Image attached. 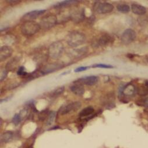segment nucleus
Masks as SVG:
<instances>
[{
  "mask_svg": "<svg viewBox=\"0 0 148 148\" xmlns=\"http://www.w3.org/2000/svg\"><path fill=\"white\" fill-rule=\"evenodd\" d=\"M114 42L113 37L108 34H103L97 41V45L100 46H106L112 44Z\"/></svg>",
  "mask_w": 148,
  "mask_h": 148,
  "instance_id": "nucleus-13",
  "label": "nucleus"
},
{
  "mask_svg": "<svg viewBox=\"0 0 148 148\" xmlns=\"http://www.w3.org/2000/svg\"><path fill=\"white\" fill-rule=\"evenodd\" d=\"M147 62H148V57L147 58Z\"/></svg>",
  "mask_w": 148,
  "mask_h": 148,
  "instance_id": "nucleus-35",
  "label": "nucleus"
},
{
  "mask_svg": "<svg viewBox=\"0 0 148 148\" xmlns=\"http://www.w3.org/2000/svg\"><path fill=\"white\" fill-rule=\"evenodd\" d=\"M57 22V16L55 15H49L43 17L40 21L41 28L49 29L56 25Z\"/></svg>",
  "mask_w": 148,
  "mask_h": 148,
  "instance_id": "nucleus-5",
  "label": "nucleus"
},
{
  "mask_svg": "<svg viewBox=\"0 0 148 148\" xmlns=\"http://www.w3.org/2000/svg\"><path fill=\"white\" fill-rule=\"evenodd\" d=\"M85 17V14L84 8L75 10L71 15V19L72 20V21L76 23H79L83 21Z\"/></svg>",
  "mask_w": 148,
  "mask_h": 148,
  "instance_id": "nucleus-11",
  "label": "nucleus"
},
{
  "mask_svg": "<svg viewBox=\"0 0 148 148\" xmlns=\"http://www.w3.org/2000/svg\"><path fill=\"white\" fill-rule=\"evenodd\" d=\"M86 40L85 35L80 32L73 31L71 32L68 37L66 42L72 47H76L83 45Z\"/></svg>",
  "mask_w": 148,
  "mask_h": 148,
  "instance_id": "nucleus-1",
  "label": "nucleus"
},
{
  "mask_svg": "<svg viewBox=\"0 0 148 148\" xmlns=\"http://www.w3.org/2000/svg\"><path fill=\"white\" fill-rule=\"evenodd\" d=\"M12 132H6L3 134L1 136V140L4 142H8L10 140V139L12 137Z\"/></svg>",
  "mask_w": 148,
  "mask_h": 148,
  "instance_id": "nucleus-22",
  "label": "nucleus"
},
{
  "mask_svg": "<svg viewBox=\"0 0 148 148\" xmlns=\"http://www.w3.org/2000/svg\"><path fill=\"white\" fill-rule=\"evenodd\" d=\"M81 107V103L80 101L72 102L61 108L60 110L61 114L64 115L71 112H75L78 110H79Z\"/></svg>",
  "mask_w": 148,
  "mask_h": 148,
  "instance_id": "nucleus-7",
  "label": "nucleus"
},
{
  "mask_svg": "<svg viewBox=\"0 0 148 148\" xmlns=\"http://www.w3.org/2000/svg\"><path fill=\"white\" fill-rule=\"evenodd\" d=\"M138 95L142 96H145L148 95V88L146 86H141L138 91Z\"/></svg>",
  "mask_w": 148,
  "mask_h": 148,
  "instance_id": "nucleus-24",
  "label": "nucleus"
},
{
  "mask_svg": "<svg viewBox=\"0 0 148 148\" xmlns=\"http://www.w3.org/2000/svg\"><path fill=\"white\" fill-rule=\"evenodd\" d=\"M92 68H106V69H110L113 68L114 66L112 65L109 64H94L92 66Z\"/></svg>",
  "mask_w": 148,
  "mask_h": 148,
  "instance_id": "nucleus-25",
  "label": "nucleus"
},
{
  "mask_svg": "<svg viewBox=\"0 0 148 148\" xmlns=\"http://www.w3.org/2000/svg\"><path fill=\"white\" fill-rule=\"evenodd\" d=\"M123 92L126 96H131L135 92V87L132 84H128L124 88Z\"/></svg>",
  "mask_w": 148,
  "mask_h": 148,
  "instance_id": "nucleus-20",
  "label": "nucleus"
},
{
  "mask_svg": "<svg viewBox=\"0 0 148 148\" xmlns=\"http://www.w3.org/2000/svg\"><path fill=\"white\" fill-rule=\"evenodd\" d=\"M41 29L40 24L34 21L25 22L21 26L22 33L26 36H31L38 32Z\"/></svg>",
  "mask_w": 148,
  "mask_h": 148,
  "instance_id": "nucleus-2",
  "label": "nucleus"
},
{
  "mask_svg": "<svg viewBox=\"0 0 148 148\" xmlns=\"http://www.w3.org/2000/svg\"><path fill=\"white\" fill-rule=\"evenodd\" d=\"M13 53L12 49L8 46H4L0 49V60L4 61L11 56Z\"/></svg>",
  "mask_w": 148,
  "mask_h": 148,
  "instance_id": "nucleus-12",
  "label": "nucleus"
},
{
  "mask_svg": "<svg viewBox=\"0 0 148 148\" xmlns=\"http://www.w3.org/2000/svg\"><path fill=\"white\" fill-rule=\"evenodd\" d=\"M45 111H43V112H42L39 115V119L40 120L42 121V120H45L46 116H48L49 114H47V112H46Z\"/></svg>",
  "mask_w": 148,
  "mask_h": 148,
  "instance_id": "nucleus-30",
  "label": "nucleus"
},
{
  "mask_svg": "<svg viewBox=\"0 0 148 148\" xmlns=\"http://www.w3.org/2000/svg\"><path fill=\"white\" fill-rule=\"evenodd\" d=\"M46 12V10H34V11L29 12L25 14L23 16V17L22 18V20L25 22H28V21H33V20L37 19L39 16L45 14Z\"/></svg>",
  "mask_w": 148,
  "mask_h": 148,
  "instance_id": "nucleus-8",
  "label": "nucleus"
},
{
  "mask_svg": "<svg viewBox=\"0 0 148 148\" xmlns=\"http://www.w3.org/2000/svg\"><path fill=\"white\" fill-rule=\"evenodd\" d=\"M94 11L99 14H105L112 12L114 10V6L108 3L97 2L93 6Z\"/></svg>",
  "mask_w": 148,
  "mask_h": 148,
  "instance_id": "nucleus-4",
  "label": "nucleus"
},
{
  "mask_svg": "<svg viewBox=\"0 0 148 148\" xmlns=\"http://www.w3.org/2000/svg\"><path fill=\"white\" fill-rule=\"evenodd\" d=\"M78 3V1H71V0H69V1H62L61 3H58L56 5H54V7L55 8L59 9V8H63V7L69 6L70 5L73 4L75 3Z\"/></svg>",
  "mask_w": 148,
  "mask_h": 148,
  "instance_id": "nucleus-19",
  "label": "nucleus"
},
{
  "mask_svg": "<svg viewBox=\"0 0 148 148\" xmlns=\"http://www.w3.org/2000/svg\"><path fill=\"white\" fill-rule=\"evenodd\" d=\"M136 37V34L135 32L131 29H128L125 30L121 35V40L123 44L127 45L135 40Z\"/></svg>",
  "mask_w": 148,
  "mask_h": 148,
  "instance_id": "nucleus-6",
  "label": "nucleus"
},
{
  "mask_svg": "<svg viewBox=\"0 0 148 148\" xmlns=\"http://www.w3.org/2000/svg\"><path fill=\"white\" fill-rule=\"evenodd\" d=\"M145 86L148 88V81H146V82H145Z\"/></svg>",
  "mask_w": 148,
  "mask_h": 148,
  "instance_id": "nucleus-34",
  "label": "nucleus"
},
{
  "mask_svg": "<svg viewBox=\"0 0 148 148\" xmlns=\"http://www.w3.org/2000/svg\"><path fill=\"white\" fill-rule=\"evenodd\" d=\"M63 67H64V65L60 63L50 64H47L43 66L40 72L43 75H46V74L53 72L60 69H61Z\"/></svg>",
  "mask_w": 148,
  "mask_h": 148,
  "instance_id": "nucleus-9",
  "label": "nucleus"
},
{
  "mask_svg": "<svg viewBox=\"0 0 148 148\" xmlns=\"http://www.w3.org/2000/svg\"><path fill=\"white\" fill-rule=\"evenodd\" d=\"M20 59L18 57H15L11 59L6 65L5 69L8 71H15V69L18 67L19 64Z\"/></svg>",
  "mask_w": 148,
  "mask_h": 148,
  "instance_id": "nucleus-16",
  "label": "nucleus"
},
{
  "mask_svg": "<svg viewBox=\"0 0 148 148\" xmlns=\"http://www.w3.org/2000/svg\"><path fill=\"white\" fill-rule=\"evenodd\" d=\"M7 2L11 5H15L19 4L21 1H19V0H11V1H7Z\"/></svg>",
  "mask_w": 148,
  "mask_h": 148,
  "instance_id": "nucleus-32",
  "label": "nucleus"
},
{
  "mask_svg": "<svg viewBox=\"0 0 148 148\" xmlns=\"http://www.w3.org/2000/svg\"><path fill=\"white\" fill-rule=\"evenodd\" d=\"M7 73H8V71L5 68V69H2L1 70V81H3L7 76Z\"/></svg>",
  "mask_w": 148,
  "mask_h": 148,
  "instance_id": "nucleus-29",
  "label": "nucleus"
},
{
  "mask_svg": "<svg viewBox=\"0 0 148 148\" xmlns=\"http://www.w3.org/2000/svg\"><path fill=\"white\" fill-rule=\"evenodd\" d=\"M88 52V48L87 47H84L78 49L73 50L71 51V56L74 58H79L85 55Z\"/></svg>",
  "mask_w": 148,
  "mask_h": 148,
  "instance_id": "nucleus-15",
  "label": "nucleus"
},
{
  "mask_svg": "<svg viewBox=\"0 0 148 148\" xmlns=\"http://www.w3.org/2000/svg\"><path fill=\"white\" fill-rule=\"evenodd\" d=\"M94 112V108L92 106H89L83 109L79 113V116L81 117H87L92 114Z\"/></svg>",
  "mask_w": 148,
  "mask_h": 148,
  "instance_id": "nucleus-18",
  "label": "nucleus"
},
{
  "mask_svg": "<svg viewBox=\"0 0 148 148\" xmlns=\"http://www.w3.org/2000/svg\"><path fill=\"white\" fill-rule=\"evenodd\" d=\"M70 89L72 93L78 96H81L85 93V89L83 85L80 84L75 83L70 87Z\"/></svg>",
  "mask_w": 148,
  "mask_h": 148,
  "instance_id": "nucleus-14",
  "label": "nucleus"
},
{
  "mask_svg": "<svg viewBox=\"0 0 148 148\" xmlns=\"http://www.w3.org/2000/svg\"><path fill=\"white\" fill-rule=\"evenodd\" d=\"M143 104H144L145 106L148 107V97L146 98V99L144 100V101H143Z\"/></svg>",
  "mask_w": 148,
  "mask_h": 148,
  "instance_id": "nucleus-33",
  "label": "nucleus"
},
{
  "mask_svg": "<svg viewBox=\"0 0 148 148\" xmlns=\"http://www.w3.org/2000/svg\"><path fill=\"white\" fill-rule=\"evenodd\" d=\"M98 80L99 78L96 76H89L79 78L74 82L80 84L81 85L92 86L95 85L98 82Z\"/></svg>",
  "mask_w": 148,
  "mask_h": 148,
  "instance_id": "nucleus-10",
  "label": "nucleus"
},
{
  "mask_svg": "<svg viewBox=\"0 0 148 148\" xmlns=\"http://www.w3.org/2000/svg\"><path fill=\"white\" fill-rule=\"evenodd\" d=\"M17 74L19 76H25L27 75V73L25 71V69L23 66H20L18 69Z\"/></svg>",
  "mask_w": 148,
  "mask_h": 148,
  "instance_id": "nucleus-28",
  "label": "nucleus"
},
{
  "mask_svg": "<svg viewBox=\"0 0 148 148\" xmlns=\"http://www.w3.org/2000/svg\"><path fill=\"white\" fill-rule=\"evenodd\" d=\"M117 10L122 13H128L131 11L130 7L127 4H119L117 6Z\"/></svg>",
  "mask_w": 148,
  "mask_h": 148,
  "instance_id": "nucleus-21",
  "label": "nucleus"
},
{
  "mask_svg": "<svg viewBox=\"0 0 148 148\" xmlns=\"http://www.w3.org/2000/svg\"><path fill=\"white\" fill-rule=\"evenodd\" d=\"M56 113L55 112H51L49 113L48 115V118H47V125H51L56 118Z\"/></svg>",
  "mask_w": 148,
  "mask_h": 148,
  "instance_id": "nucleus-23",
  "label": "nucleus"
},
{
  "mask_svg": "<svg viewBox=\"0 0 148 148\" xmlns=\"http://www.w3.org/2000/svg\"><path fill=\"white\" fill-rule=\"evenodd\" d=\"M21 121V117L20 116V114H16L13 119H12V123L15 125H18L20 122Z\"/></svg>",
  "mask_w": 148,
  "mask_h": 148,
  "instance_id": "nucleus-27",
  "label": "nucleus"
},
{
  "mask_svg": "<svg viewBox=\"0 0 148 148\" xmlns=\"http://www.w3.org/2000/svg\"><path fill=\"white\" fill-rule=\"evenodd\" d=\"M89 68V66H81V67H79V68H77V69H75V71H74V72H82V71H85L87 70Z\"/></svg>",
  "mask_w": 148,
  "mask_h": 148,
  "instance_id": "nucleus-31",
  "label": "nucleus"
},
{
  "mask_svg": "<svg viewBox=\"0 0 148 148\" xmlns=\"http://www.w3.org/2000/svg\"><path fill=\"white\" fill-rule=\"evenodd\" d=\"M131 10L133 13L138 15H143L146 12V9L145 7L136 4H133L131 5Z\"/></svg>",
  "mask_w": 148,
  "mask_h": 148,
  "instance_id": "nucleus-17",
  "label": "nucleus"
},
{
  "mask_svg": "<svg viewBox=\"0 0 148 148\" xmlns=\"http://www.w3.org/2000/svg\"><path fill=\"white\" fill-rule=\"evenodd\" d=\"M64 90H65V88H64V86L58 88H57V89H56L53 92H52L51 96H52L53 97H57V96H58L59 95H61V94L64 92Z\"/></svg>",
  "mask_w": 148,
  "mask_h": 148,
  "instance_id": "nucleus-26",
  "label": "nucleus"
},
{
  "mask_svg": "<svg viewBox=\"0 0 148 148\" xmlns=\"http://www.w3.org/2000/svg\"><path fill=\"white\" fill-rule=\"evenodd\" d=\"M64 50L63 44L59 41L53 42L49 46L48 52L49 56L53 59H58L62 54Z\"/></svg>",
  "mask_w": 148,
  "mask_h": 148,
  "instance_id": "nucleus-3",
  "label": "nucleus"
}]
</instances>
